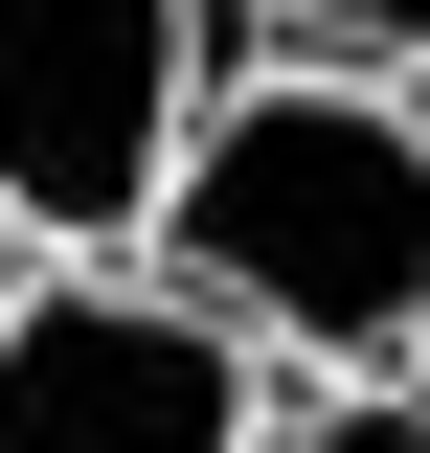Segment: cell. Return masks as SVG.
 Returning a JSON list of instances; mask_svg holds the SVG:
<instances>
[{"label":"cell","mask_w":430,"mask_h":453,"mask_svg":"<svg viewBox=\"0 0 430 453\" xmlns=\"http://www.w3.org/2000/svg\"><path fill=\"white\" fill-rule=\"evenodd\" d=\"M204 136V0H0V226L136 250Z\"/></svg>","instance_id":"obj_2"},{"label":"cell","mask_w":430,"mask_h":453,"mask_svg":"<svg viewBox=\"0 0 430 453\" xmlns=\"http://www.w3.org/2000/svg\"><path fill=\"white\" fill-rule=\"evenodd\" d=\"M250 453H430V386H340V408H295V431H250Z\"/></svg>","instance_id":"obj_4"},{"label":"cell","mask_w":430,"mask_h":453,"mask_svg":"<svg viewBox=\"0 0 430 453\" xmlns=\"http://www.w3.org/2000/svg\"><path fill=\"white\" fill-rule=\"evenodd\" d=\"M272 386H250V318H204L181 273H46L0 295V453H250Z\"/></svg>","instance_id":"obj_3"},{"label":"cell","mask_w":430,"mask_h":453,"mask_svg":"<svg viewBox=\"0 0 430 453\" xmlns=\"http://www.w3.org/2000/svg\"><path fill=\"white\" fill-rule=\"evenodd\" d=\"M272 23H295L318 68H385V46H430V0H272Z\"/></svg>","instance_id":"obj_5"},{"label":"cell","mask_w":430,"mask_h":453,"mask_svg":"<svg viewBox=\"0 0 430 453\" xmlns=\"http://www.w3.org/2000/svg\"><path fill=\"white\" fill-rule=\"evenodd\" d=\"M23 273H46V250H23V226H0V295H23Z\"/></svg>","instance_id":"obj_6"},{"label":"cell","mask_w":430,"mask_h":453,"mask_svg":"<svg viewBox=\"0 0 430 453\" xmlns=\"http://www.w3.org/2000/svg\"><path fill=\"white\" fill-rule=\"evenodd\" d=\"M204 318L295 340V363H408L430 340V113L363 68H272L181 136L159 226H136Z\"/></svg>","instance_id":"obj_1"},{"label":"cell","mask_w":430,"mask_h":453,"mask_svg":"<svg viewBox=\"0 0 430 453\" xmlns=\"http://www.w3.org/2000/svg\"><path fill=\"white\" fill-rule=\"evenodd\" d=\"M408 386H430V340H408Z\"/></svg>","instance_id":"obj_7"}]
</instances>
